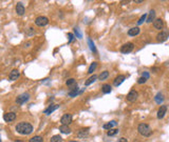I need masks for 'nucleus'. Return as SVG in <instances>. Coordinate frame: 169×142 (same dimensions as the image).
Instances as JSON below:
<instances>
[{
    "label": "nucleus",
    "mask_w": 169,
    "mask_h": 142,
    "mask_svg": "<svg viewBox=\"0 0 169 142\" xmlns=\"http://www.w3.org/2000/svg\"><path fill=\"white\" fill-rule=\"evenodd\" d=\"M24 6H23V4H22V2H18L17 3V5H16V13L18 14V15H20V16H22L23 14H24Z\"/></svg>",
    "instance_id": "obj_15"
},
{
    "label": "nucleus",
    "mask_w": 169,
    "mask_h": 142,
    "mask_svg": "<svg viewBox=\"0 0 169 142\" xmlns=\"http://www.w3.org/2000/svg\"><path fill=\"white\" fill-rule=\"evenodd\" d=\"M169 37V31H161V33H158L157 36H156V39L158 42H164L168 39Z\"/></svg>",
    "instance_id": "obj_4"
},
{
    "label": "nucleus",
    "mask_w": 169,
    "mask_h": 142,
    "mask_svg": "<svg viewBox=\"0 0 169 142\" xmlns=\"http://www.w3.org/2000/svg\"><path fill=\"white\" fill-rule=\"evenodd\" d=\"M16 130L21 135H30L33 131V126L28 122H20L16 125Z\"/></svg>",
    "instance_id": "obj_1"
},
{
    "label": "nucleus",
    "mask_w": 169,
    "mask_h": 142,
    "mask_svg": "<svg viewBox=\"0 0 169 142\" xmlns=\"http://www.w3.org/2000/svg\"><path fill=\"white\" fill-rule=\"evenodd\" d=\"M117 142H128V140H127L126 138L122 137V138H120V139H118V141H117Z\"/></svg>",
    "instance_id": "obj_36"
},
{
    "label": "nucleus",
    "mask_w": 169,
    "mask_h": 142,
    "mask_svg": "<svg viewBox=\"0 0 169 142\" xmlns=\"http://www.w3.org/2000/svg\"><path fill=\"white\" fill-rule=\"evenodd\" d=\"M154 100H155V102L157 104H162L164 102V96H163V94L162 93H157L156 96H155V98H154Z\"/></svg>",
    "instance_id": "obj_20"
},
{
    "label": "nucleus",
    "mask_w": 169,
    "mask_h": 142,
    "mask_svg": "<svg viewBox=\"0 0 169 142\" xmlns=\"http://www.w3.org/2000/svg\"><path fill=\"white\" fill-rule=\"evenodd\" d=\"M71 122H72V115H70V114L64 115L61 117V119H60V123L63 125H69Z\"/></svg>",
    "instance_id": "obj_8"
},
{
    "label": "nucleus",
    "mask_w": 169,
    "mask_h": 142,
    "mask_svg": "<svg viewBox=\"0 0 169 142\" xmlns=\"http://www.w3.org/2000/svg\"><path fill=\"white\" fill-rule=\"evenodd\" d=\"M59 107V105L58 104H51L49 107H47L45 110H43V113L46 114V115H50L51 113H53V111L55 110V109H57Z\"/></svg>",
    "instance_id": "obj_14"
},
{
    "label": "nucleus",
    "mask_w": 169,
    "mask_h": 142,
    "mask_svg": "<svg viewBox=\"0 0 169 142\" xmlns=\"http://www.w3.org/2000/svg\"><path fill=\"white\" fill-rule=\"evenodd\" d=\"M108 77H109V72H108V70H104V72L99 75L98 78H99V80H106Z\"/></svg>",
    "instance_id": "obj_26"
},
{
    "label": "nucleus",
    "mask_w": 169,
    "mask_h": 142,
    "mask_svg": "<svg viewBox=\"0 0 169 142\" xmlns=\"http://www.w3.org/2000/svg\"><path fill=\"white\" fill-rule=\"evenodd\" d=\"M76 82H75V79H73V78H70V79H68L67 80V82H66V84L68 85V86H71V85H74Z\"/></svg>",
    "instance_id": "obj_30"
},
{
    "label": "nucleus",
    "mask_w": 169,
    "mask_h": 142,
    "mask_svg": "<svg viewBox=\"0 0 169 142\" xmlns=\"http://www.w3.org/2000/svg\"><path fill=\"white\" fill-rule=\"evenodd\" d=\"M143 1H141V0H136V1H135V3H142Z\"/></svg>",
    "instance_id": "obj_38"
},
{
    "label": "nucleus",
    "mask_w": 169,
    "mask_h": 142,
    "mask_svg": "<svg viewBox=\"0 0 169 142\" xmlns=\"http://www.w3.org/2000/svg\"><path fill=\"white\" fill-rule=\"evenodd\" d=\"M74 32H75V35L77 36V38H79V39L83 38V35H82L81 32H79V28H78V27H75V28H74Z\"/></svg>",
    "instance_id": "obj_31"
},
{
    "label": "nucleus",
    "mask_w": 169,
    "mask_h": 142,
    "mask_svg": "<svg viewBox=\"0 0 169 142\" xmlns=\"http://www.w3.org/2000/svg\"><path fill=\"white\" fill-rule=\"evenodd\" d=\"M15 142H22V141H20V140H15Z\"/></svg>",
    "instance_id": "obj_39"
},
{
    "label": "nucleus",
    "mask_w": 169,
    "mask_h": 142,
    "mask_svg": "<svg viewBox=\"0 0 169 142\" xmlns=\"http://www.w3.org/2000/svg\"><path fill=\"white\" fill-rule=\"evenodd\" d=\"M89 135V127H86V128H82V129H79V131L77 133V137L78 138H87Z\"/></svg>",
    "instance_id": "obj_11"
},
{
    "label": "nucleus",
    "mask_w": 169,
    "mask_h": 142,
    "mask_svg": "<svg viewBox=\"0 0 169 142\" xmlns=\"http://www.w3.org/2000/svg\"><path fill=\"white\" fill-rule=\"evenodd\" d=\"M88 43H89V46H90V49L92 50V52H94V53H96V47H95V45H94V43H93V41L92 40L89 38L88 39Z\"/></svg>",
    "instance_id": "obj_27"
},
{
    "label": "nucleus",
    "mask_w": 169,
    "mask_h": 142,
    "mask_svg": "<svg viewBox=\"0 0 169 142\" xmlns=\"http://www.w3.org/2000/svg\"><path fill=\"white\" fill-rule=\"evenodd\" d=\"M35 23L38 26H45V25H47L49 23V19L47 17H43V16L37 17L36 20H35Z\"/></svg>",
    "instance_id": "obj_5"
},
{
    "label": "nucleus",
    "mask_w": 169,
    "mask_h": 142,
    "mask_svg": "<svg viewBox=\"0 0 169 142\" xmlns=\"http://www.w3.org/2000/svg\"><path fill=\"white\" fill-rule=\"evenodd\" d=\"M102 90H103L104 94H109V93H111L112 88H111L110 84H104V85L102 86Z\"/></svg>",
    "instance_id": "obj_23"
},
{
    "label": "nucleus",
    "mask_w": 169,
    "mask_h": 142,
    "mask_svg": "<svg viewBox=\"0 0 169 142\" xmlns=\"http://www.w3.org/2000/svg\"><path fill=\"white\" fill-rule=\"evenodd\" d=\"M0 142H1V138H0Z\"/></svg>",
    "instance_id": "obj_41"
},
{
    "label": "nucleus",
    "mask_w": 169,
    "mask_h": 142,
    "mask_svg": "<svg viewBox=\"0 0 169 142\" xmlns=\"http://www.w3.org/2000/svg\"><path fill=\"white\" fill-rule=\"evenodd\" d=\"M138 34H140V27H137V26L132 27V28H130L128 31V35L129 36H136Z\"/></svg>",
    "instance_id": "obj_18"
},
{
    "label": "nucleus",
    "mask_w": 169,
    "mask_h": 142,
    "mask_svg": "<svg viewBox=\"0 0 169 142\" xmlns=\"http://www.w3.org/2000/svg\"><path fill=\"white\" fill-rule=\"evenodd\" d=\"M137 97H138L137 92H136V90H134V89H132L127 95V101H129V102H134V101L137 99Z\"/></svg>",
    "instance_id": "obj_7"
},
{
    "label": "nucleus",
    "mask_w": 169,
    "mask_h": 142,
    "mask_svg": "<svg viewBox=\"0 0 169 142\" xmlns=\"http://www.w3.org/2000/svg\"><path fill=\"white\" fill-rule=\"evenodd\" d=\"M146 18H147V14H144V15L140 18V20L137 21V24H142V23L145 21V20H146Z\"/></svg>",
    "instance_id": "obj_32"
},
{
    "label": "nucleus",
    "mask_w": 169,
    "mask_h": 142,
    "mask_svg": "<svg viewBox=\"0 0 169 142\" xmlns=\"http://www.w3.org/2000/svg\"><path fill=\"white\" fill-rule=\"evenodd\" d=\"M155 20V11H153V9H151L150 12H149V14L147 15V18H146V21L148 23H150L152 21H154Z\"/></svg>",
    "instance_id": "obj_16"
},
{
    "label": "nucleus",
    "mask_w": 169,
    "mask_h": 142,
    "mask_svg": "<svg viewBox=\"0 0 169 142\" xmlns=\"http://www.w3.org/2000/svg\"><path fill=\"white\" fill-rule=\"evenodd\" d=\"M133 48H134V45H133L132 42H127V43H125L124 45H122L121 52H122L123 54H129V53L132 52Z\"/></svg>",
    "instance_id": "obj_3"
},
{
    "label": "nucleus",
    "mask_w": 169,
    "mask_h": 142,
    "mask_svg": "<svg viewBox=\"0 0 169 142\" xmlns=\"http://www.w3.org/2000/svg\"><path fill=\"white\" fill-rule=\"evenodd\" d=\"M97 67V62H93L91 65H90V67H89V69H88V73L89 74H92L94 70H95V68Z\"/></svg>",
    "instance_id": "obj_28"
},
{
    "label": "nucleus",
    "mask_w": 169,
    "mask_h": 142,
    "mask_svg": "<svg viewBox=\"0 0 169 142\" xmlns=\"http://www.w3.org/2000/svg\"><path fill=\"white\" fill-rule=\"evenodd\" d=\"M29 98H30V96H29V94H21L20 96H18L17 98H16V103L17 104H23V103H25L26 101L29 100Z\"/></svg>",
    "instance_id": "obj_6"
},
{
    "label": "nucleus",
    "mask_w": 169,
    "mask_h": 142,
    "mask_svg": "<svg viewBox=\"0 0 169 142\" xmlns=\"http://www.w3.org/2000/svg\"><path fill=\"white\" fill-rule=\"evenodd\" d=\"M117 133H118V129H116V128H112V129H110V130H108L107 135H108V136H114V135L117 134Z\"/></svg>",
    "instance_id": "obj_29"
},
{
    "label": "nucleus",
    "mask_w": 169,
    "mask_h": 142,
    "mask_svg": "<svg viewBox=\"0 0 169 142\" xmlns=\"http://www.w3.org/2000/svg\"><path fill=\"white\" fill-rule=\"evenodd\" d=\"M3 119L5 122H12L16 119V114L15 113H12V111H10V113H5L3 115Z\"/></svg>",
    "instance_id": "obj_9"
},
{
    "label": "nucleus",
    "mask_w": 169,
    "mask_h": 142,
    "mask_svg": "<svg viewBox=\"0 0 169 142\" xmlns=\"http://www.w3.org/2000/svg\"><path fill=\"white\" fill-rule=\"evenodd\" d=\"M59 130H60L63 134H67V135L71 133V128L68 125H61L60 127H59Z\"/></svg>",
    "instance_id": "obj_21"
},
{
    "label": "nucleus",
    "mask_w": 169,
    "mask_h": 142,
    "mask_svg": "<svg viewBox=\"0 0 169 142\" xmlns=\"http://www.w3.org/2000/svg\"><path fill=\"white\" fill-rule=\"evenodd\" d=\"M137 130H138V133L144 137H149L152 134V130H151L150 126H149L147 123H140L137 126Z\"/></svg>",
    "instance_id": "obj_2"
},
{
    "label": "nucleus",
    "mask_w": 169,
    "mask_h": 142,
    "mask_svg": "<svg viewBox=\"0 0 169 142\" xmlns=\"http://www.w3.org/2000/svg\"><path fill=\"white\" fill-rule=\"evenodd\" d=\"M151 70H153V72L155 73V72H157V70H158V68H157V67H153V68H152Z\"/></svg>",
    "instance_id": "obj_37"
},
{
    "label": "nucleus",
    "mask_w": 169,
    "mask_h": 142,
    "mask_svg": "<svg viewBox=\"0 0 169 142\" xmlns=\"http://www.w3.org/2000/svg\"><path fill=\"white\" fill-rule=\"evenodd\" d=\"M125 80H126V76H125V75H120V76H117V77L114 79L113 84H114L115 86H118V85H121Z\"/></svg>",
    "instance_id": "obj_12"
},
{
    "label": "nucleus",
    "mask_w": 169,
    "mask_h": 142,
    "mask_svg": "<svg viewBox=\"0 0 169 142\" xmlns=\"http://www.w3.org/2000/svg\"><path fill=\"white\" fill-rule=\"evenodd\" d=\"M142 77H144L145 79H147V80H148L150 76H149V73H148V72H144V73H143V75H142Z\"/></svg>",
    "instance_id": "obj_35"
},
{
    "label": "nucleus",
    "mask_w": 169,
    "mask_h": 142,
    "mask_svg": "<svg viewBox=\"0 0 169 142\" xmlns=\"http://www.w3.org/2000/svg\"><path fill=\"white\" fill-rule=\"evenodd\" d=\"M29 142H43V138L41 136H35L30 139Z\"/></svg>",
    "instance_id": "obj_25"
},
{
    "label": "nucleus",
    "mask_w": 169,
    "mask_h": 142,
    "mask_svg": "<svg viewBox=\"0 0 169 142\" xmlns=\"http://www.w3.org/2000/svg\"><path fill=\"white\" fill-rule=\"evenodd\" d=\"M116 125H117V122H116L115 120H112V121H110V122L104 124V128L105 129H112V127L113 126H116Z\"/></svg>",
    "instance_id": "obj_19"
},
{
    "label": "nucleus",
    "mask_w": 169,
    "mask_h": 142,
    "mask_svg": "<svg viewBox=\"0 0 169 142\" xmlns=\"http://www.w3.org/2000/svg\"><path fill=\"white\" fill-rule=\"evenodd\" d=\"M50 142H63V138L59 135H55L50 139Z\"/></svg>",
    "instance_id": "obj_24"
},
{
    "label": "nucleus",
    "mask_w": 169,
    "mask_h": 142,
    "mask_svg": "<svg viewBox=\"0 0 169 142\" xmlns=\"http://www.w3.org/2000/svg\"><path fill=\"white\" fill-rule=\"evenodd\" d=\"M166 113H167V106L166 105H161V107L158 108V110H157V118L158 119L164 118Z\"/></svg>",
    "instance_id": "obj_13"
},
{
    "label": "nucleus",
    "mask_w": 169,
    "mask_h": 142,
    "mask_svg": "<svg viewBox=\"0 0 169 142\" xmlns=\"http://www.w3.org/2000/svg\"><path fill=\"white\" fill-rule=\"evenodd\" d=\"M96 79H97V76H96V75H93V76H91L90 78H88V80H86L85 85H86V86H88V85L92 84L93 82H95V80H96Z\"/></svg>",
    "instance_id": "obj_22"
},
{
    "label": "nucleus",
    "mask_w": 169,
    "mask_h": 142,
    "mask_svg": "<svg viewBox=\"0 0 169 142\" xmlns=\"http://www.w3.org/2000/svg\"><path fill=\"white\" fill-rule=\"evenodd\" d=\"M147 81V79H145L144 77H141V78H138V80H137V83L138 84H143V83H145Z\"/></svg>",
    "instance_id": "obj_33"
},
{
    "label": "nucleus",
    "mask_w": 169,
    "mask_h": 142,
    "mask_svg": "<svg viewBox=\"0 0 169 142\" xmlns=\"http://www.w3.org/2000/svg\"><path fill=\"white\" fill-rule=\"evenodd\" d=\"M70 142H76V141H70Z\"/></svg>",
    "instance_id": "obj_40"
},
{
    "label": "nucleus",
    "mask_w": 169,
    "mask_h": 142,
    "mask_svg": "<svg viewBox=\"0 0 169 142\" xmlns=\"http://www.w3.org/2000/svg\"><path fill=\"white\" fill-rule=\"evenodd\" d=\"M68 37H69V43H70V42H72V40H73V38H74V36H73V34L72 33H69L68 34Z\"/></svg>",
    "instance_id": "obj_34"
},
{
    "label": "nucleus",
    "mask_w": 169,
    "mask_h": 142,
    "mask_svg": "<svg viewBox=\"0 0 169 142\" xmlns=\"http://www.w3.org/2000/svg\"><path fill=\"white\" fill-rule=\"evenodd\" d=\"M153 26H154L155 29H160L161 31V29L163 28V26H164V21L161 18H157L153 21Z\"/></svg>",
    "instance_id": "obj_10"
},
{
    "label": "nucleus",
    "mask_w": 169,
    "mask_h": 142,
    "mask_svg": "<svg viewBox=\"0 0 169 142\" xmlns=\"http://www.w3.org/2000/svg\"><path fill=\"white\" fill-rule=\"evenodd\" d=\"M19 76H20V73H19V70L18 69H13L11 73H10V80H16L19 78Z\"/></svg>",
    "instance_id": "obj_17"
}]
</instances>
